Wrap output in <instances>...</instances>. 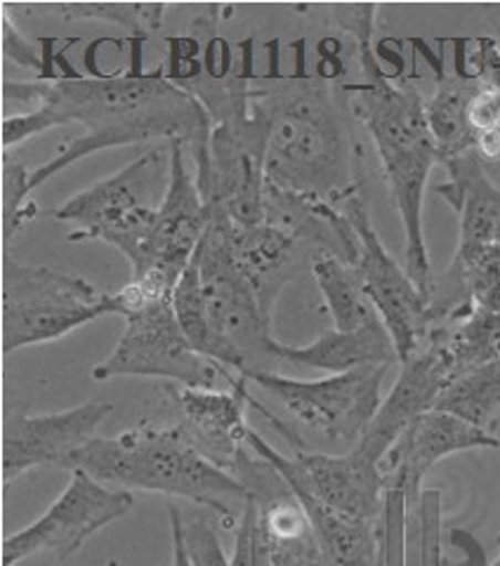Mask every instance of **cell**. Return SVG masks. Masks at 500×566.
Listing matches in <instances>:
<instances>
[{"label": "cell", "mask_w": 500, "mask_h": 566, "mask_svg": "<svg viewBox=\"0 0 500 566\" xmlns=\"http://www.w3.org/2000/svg\"><path fill=\"white\" fill-rule=\"evenodd\" d=\"M131 66L121 74H100L87 57L91 76H81L66 62V48L58 52L64 76L29 83H3L6 102L31 104L33 109L6 120V137L22 145L33 135L79 123L83 135L60 147L43 166L29 172L33 193L52 177L102 149H116L156 137L183 139L194 156V172L208 166L212 123L201 102L177 85L166 66L142 69V35L131 43Z\"/></svg>", "instance_id": "cell-1"}, {"label": "cell", "mask_w": 500, "mask_h": 566, "mask_svg": "<svg viewBox=\"0 0 500 566\" xmlns=\"http://www.w3.org/2000/svg\"><path fill=\"white\" fill-rule=\"evenodd\" d=\"M270 50V76L253 83V114L264 133V187L341 208L360 193L352 102L329 76L308 74L302 41L295 43L291 76L277 66V43Z\"/></svg>", "instance_id": "cell-2"}, {"label": "cell", "mask_w": 500, "mask_h": 566, "mask_svg": "<svg viewBox=\"0 0 500 566\" xmlns=\"http://www.w3.org/2000/svg\"><path fill=\"white\" fill-rule=\"evenodd\" d=\"M356 50L364 83L347 87L352 109L373 139L392 201L399 210L406 243L404 268L420 293L430 300L435 274L423 232V201L427 180L433 168L441 164V156L427 126L425 97L414 85L389 81L371 41L356 43Z\"/></svg>", "instance_id": "cell-3"}, {"label": "cell", "mask_w": 500, "mask_h": 566, "mask_svg": "<svg viewBox=\"0 0 500 566\" xmlns=\"http://www.w3.org/2000/svg\"><path fill=\"white\" fill-rule=\"evenodd\" d=\"M71 470H85L114 489L177 495L216 512L227 528L237 526L231 501L248 499L237 476L196 451L180 424H139L116 437H95L71 458Z\"/></svg>", "instance_id": "cell-4"}, {"label": "cell", "mask_w": 500, "mask_h": 566, "mask_svg": "<svg viewBox=\"0 0 500 566\" xmlns=\"http://www.w3.org/2000/svg\"><path fill=\"white\" fill-rule=\"evenodd\" d=\"M210 208V206H208ZM194 262L201 274L204 297L212 324L243 359V376L270 374L277 364L272 312L262 305L253 283L241 270L235 251V222L220 208H210V224L196 248Z\"/></svg>", "instance_id": "cell-5"}, {"label": "cell", "mask_w": 500, "mask_h": 566, "mask_svg": "<svg viewBox=\"0 0 500 566\" xmlns=\"http://www.w3.org/2000/svg\"><path fill=\"white\" fill-rule=\"evenodd\" d=\"M118 316L114 295L55 268L3 258V352L60 340L102 316Z\"/></svg>", "instance_id": "cell-6"}, {"label": "cell", "mask_w": 500, "mask_h": 566, "mask_svg": "<svg viewBox=\"0 0 500 566\" xmlns=\"http://www.w3.org/2000/svg\"><path fill=\"white\" fill-rule=\"evenodd\" d=\"M91 376L100 382L121 376L164 378L191 389H216L220 376L235 378L189 345L177 324L173 300L125 316L116 347L91 370Z\"/></svg>", "instance_id": "cell-7"}, {"label": "cell", "mask_w": 500, "mask_h": 566, "mask_svg": "<svg viewBox=\"0 0 500 566\" xmlns=\"http://www.w3.org/2000/svg\"><path fill=\"white\" fill-rule=\"evenodd\" d=\"M389 366L356 368L321 380L283 378L274 370L250 378L281 401L300 422L331 444L356 447L381 409V389Z\"/></svg>", "instance_id": "cell-8"}, {"label": "cell", "mask_w": 500, "mask_h": 566, "mask_svg": "<svg viewBox=\"0 0 500 566\" xmlns=\"http://www.w3.org/2000/svg\"><path fill=\"white\" fill-rule=\"evenodd\" d=\"M133 505L131 491L106 486L85 470H71L60 499L39 520L3 541V566H14L33 555L69 559L97 531L128 515Z\"/></svg>", "instance_id": "cell-9"}, {"label": "cell", "mask_w": 500, "mask_h": 566, "mask_svg": "<svg viewBox=\"0 0 500 566\" xmlns=\"http://www.w3.org/2000/svg\"><path fill=\"white\" fill-rule=\"evenodd\" d=\"M341 208L360 241L354 270L362 279L371 305L392 335L399 364H404L414 357L430 333V305L414 279L408 276L406 268L387 253L360 193L350 197Z\"/></svg>", "instance_id": "cell-10"}, {"label": "cell", "mask_w": 500, "mask_h": 566, "mask_svg": "<svg viewBox=\"0 0 500 566\" xmlns=\"http://www.w3.org/2000/svg\"><path fill=\"white\" fill-rule=\"evenodd\" d=\"M248 449L256 455L270 460L291 489L308 491L316 501L329 505L347 517L378 522L383 512L385 474L378 463H373L356 449L343 455L295 451L293 455L279 453L272 444L248 430Z\"/></svg>", "instance_id": "cell-11"}, {"label": "cell", "mask_w": 500, "mask_h": 566, "mask_svg": "<svg viewBox=\"0 0 500 566\" xmlns=\"http://www.w3.org/2000/svg\"><path fill=\"white\" fill-rule=\"evenodd\" d=\"M168 182L170 147H152L118 172L74 193L62 206L50 210L48 216L76 227L69 234V241H100L123 220L164 203Z\"/></svg>", "instance_id": "cell-12"}, {"label": "cell", "mask_w": 500, "mask_h": 566, "mask_svg": "<svg viewBox=\"0 0 500 566\" xmlns=\"http://www.w3.org/2000/svg\"><path fill=\"white\" fill-rule=\"evenodd\" d=\"M114 403L93 399L74 409L43 416H8L3 424V482L31 468L55 465L71 470V458L97 437Z\"/></svg>", "instance_id": "cell-13"}, {"label": "cell", "mask_w": 500, "mask_h": 566, "mask_svg": "<svg viewBox=\"0 0 500 566\" xmlns=\"http://www.w3.org/2000/svg\"><path fill=\"white\" fill-rule=\"evenodd\" d=\"M496 449L500 451V437L489 430H479L449 413L427 411L397 439V444L383 458L381 470L385 484H397L406 491L410 507L420 503L423 480L439 460L462 451Z\"/></svg>", "instance_id": "cell-14"}, {"label": "cell", "mask_w": 500, "mask_h": 566, "mask_svg": "<svg viewBox=\"0 0 500 566\" xmlns=\"http://www.w3.org/2000/svg\"><path fill=\"white\" fill-rule=\"evenodd\" d=\"M451 380V368L444 361L441 352L433 343H423L414 357L402 364L395 387L354 449L381 465L387 451L397 444V439L410 424L435 409L437 397Z\"/></svg>", "instance_id": "cell-15"}, {"label": "cell", "mask_w": 500, "mask_h": 566, "mask_svg": "<svg viewBox=\"0 0 500 566\" xmlns=\"http://www.w3.org/2000/svg\"><path fill=\"white\" fill-rule=\"evenodd\" d=\"M250 380L237 376L229 389H168L175 403L180 406V428L187 439L204 453L210 463L235 474L239 458L246 453L248 428H246V403Z\"/></svg>", "instance_id": "cell-16"}, {"label": "cell", "mask_w": 500, "mask_h": 566, "mask_svg": "<svg viewBox=\"0 0 500 566\" xmlns=\"http://www.w3.org/2000/svg\"><path fill=\"white\" fill-rule=\"evenodd\" d=\"M170 182L164 203L158 206L152 251L154 270L180 279L210 224V208L187 166V145L170 139Z\"/></svg>", "instance_id": "cell-17"}, {"label": "cell", "mask_w": 500, "mask_h": 566, "mask_svg": "<svg viewBox=\"0 0 500 566\" xmlns=\"http://www.w3.org/2000/svg\"><path fill=\"white\" fill-rule=\"evenodd\" d=\"M444 166L449 170V182L439 185L437 193L458 210L460 239L454 260L462 262L500 245V187L475 151L451 158Z\"/></svg>", "instance_id": "cell-18"}, {"label": "cell", "mask_w": 500, "mask_h": 566, "mask_svg": "<svg viewBox=\"0 0 500 566\" xmlns=\"http://www.w3.org/2000/svg\"><path fill=\"white\" fill-rule=\"evenodd\" d=\"M274 354L279 361L329 370L331 376L368 366L399 364L397 347L381 318L356 331H326L310 345L277 343Z\"/></svg>", "instance_id": "cell-19"}, {"label": "cell", "mask_w": 500, "mask_h": 566, "mask_svg": "<svg viewBox=\"0 0 500 566\" xmlns=\"http://www.w3.org/2000/svg\"><path fill=\"white\" fill-rule=\"evenodd\" d=\"M302 245H310L272 222L235 224V251L262 305L274 314L277 297L302 264Z\"/></svg>", "instance_id": "cell-20"}, {"label": "cell", "mask_w": 500, "mask_h": 566, "mask_svg": "<svg viewBox=\"0 0 500 566\" xmlns=\"http://www.w3.org/2000/svg\"><path fill=\"white\" fill-rule=\"evenodd\" d=\"M460 50L462 45H458V62L454 74L441 71L435 93L425 99L427 126H430L435 137L441 164L475 151V133L470 128L468 112L472 97L481 87V78L462 71Z\"/></svg>", "instance_id": "cell-21"}, {"label": "cell", "mask_w": 500, "mask_h": 566, "mask_svg": "<svg viewBox=\"0 0 500 566\" xmlns=\"http://www.w3.org/2000/svg\"><path fill=\"white\" fill-rule=\"evenodd\" d=\"M293 493L310 520L321 562L326 566H378V534L373 522L335 512L308 491L293 489Z\"/></svg>", "instance_id": "cell-22"}, {"label": "cell", "mask_w": 500, "mask_h": 566, "mask_svg": "<svg viewBox=\"0 0 500 566\" xmlns=\"http://www.w3.org/2000/svg\"><path fill=\"white\" fill-rule=\"evenodd\" d=\"M173 310L177 316V324H180L185 333V338L196 352L201 354V357L216 361L222 368H235L239 376H243L246 366H243L241 354L222 338V333L216 328V324H212V318L208 314L201 274H199V268H196L194 258L173 291Z\"/></svg>", "instance_id": "cell-23"}, {"label": "cell", "mask_w": 500, "mask_h": 566, "mask_svg": "<svg viewBox=\"0 0 500 566\" xmlns=\"http://www.w3.org/2000/svg\"><path fill=\"white\" fill-rule=\"evenodd\" d=\"M310 270L321 295H324L335 331H356L381 318L371 305L354 264L331 253H321L312 260Z\"/></svg>", "instance_id": "cell-24"}, {"label": "cell", "mask_w": 500, "mask_h": 566, "mask_svg": "<svg viewBox=\"0 0 500 566\" xmlns=\"http://www.w3.org/2000/svg\"><path fill=\"white\" fill-rule=\"evenodd\" d=\"M500 409V359L468 370L444 387L435 411L449 413L479 430H489Z\"/></svg>", "instance_id": "cell-25"}, {"label": "cell", "mask_w": 500, "mask_h": 566, "mask_svg": "<svg viewBox=\"0 0 500 566\" xmlns=\"http://www.w3.org/2000/svg\"><path fill=\"white\" fill-rule=\"evenodd\" d=\"M64 20H104L116 22L139 35L164 24L168 6L164 3H62L48 8Z\"/></svg>", "instance_id": "cell-26"}, {"label": "cell", "mask_w": 500, "mask_h": 566, "mask_svg": "<svg viewBox=\"0 0 500 566\" xmlns=\"http://www.w3.org/2000/svg\"><path fill=\"white\" fill-rule=\"evenodd\" d=\"M408 495L397 484H385L383 512L375 522L378 534V566H406V520Z\"/></svg>", "instance_id": "cell-27"}, {"label": "cell", "mask_w": 500, "mask_h": 566, "mask_svg": "<svg viewBox=\"0 0 500 566\" xmlns=\"http://www.w3.org/2000/svg\"><path fill=\"white\" fill-rule=\"evenodd\" d=\"M29 172L22 164L3 166V239L10 243L14 234H20L24 224L41 216L39 206L29 197Z\"/></svg>", "instance_id": "cell-28"}, {"label": "cell", "mask_w": 500, "mask_h": 566, "mask_svg": "<svg viewBox=\"0 0 500 566\" xmlns=\"http://www.w3.org/2000/svg\"><path fill=\"white\" fill-rule=\"evenodd\" d=\"M204 512L206 507L196 510L194 515L183 512V536L191 566H231L222 551L216 524Z\"/></svg>", "instance_id": "cell-29"}, {"label": "cell", "mask_w": 500, "mask_h": 566, "mask_svg": "<svg viewBox=\"0 0 500 566\" xmlns=\"http://www.w3.org/2000/svg\"><path fill=\"white\" fill-rule=\"evenodd\" d=\"M420 566H444L441 545V491L423 489L420 493Z\"/></svg>", "instance_id": "cell-30"}, {"label": "cell", "mask_w": 500, "mask_h": 566, "mask_svg": "<svg viewBox=\"0 0 500 566\" xmlns=\"http://www.w3.org/2000/svg\"><path fill=\"white\" fill-rule=\"evenodd\" d=\"M3 55L14 64L33 69L39 76L45 74V50H39L31 41L24 39L20 29L10 22L6 6H3Z\"/></svg>", "instance_id": "cell-31"}, {"label": "cell", "mask_w": 500, "mask_h": 566, "mask_svg": "<svg viewBox=\"0 0 500 566\" xmlns=\"http://www.w3.org/2000/svg\"><path fill=\"white\" fill-rule=\"evenodd\" d=\"M378 12L375 6H337L335 20L356 43L373 39V17Z\"/></svg>", "instance_id": "cell-32"}, {"label": "cell", "mask_w": 500, "mask_h": 566, "mask_svg": "<svg viewBox=\"0 0 500 566\" xmlns=\"http://www.w3.org/2000/svg\"><path fill=\"white\" fill-rule=\"evenodd\" d=\"M449 543H451L454 551L460 555V559L451 566H489L485 547H481V543L470 534V531L451 528Z\"/></svg>", "instance_id": "cell-33"}, {"label": "cell", "mask_w": 500, "mask_h": 566, "mask_svg": "<svg viewBox=\"0 0 500 566\" xmlns=\"http://www.w3.org/2000/svg\"><path fill=\"white\" fill-rule=\"evenodd\" d=\"M475 64L479 66L477 76L485 83H489L491 87H496V91L500 93V50L491 39L479 41Z\"/></svg>", "instance_id": "cell-34"}, {"label": "cell", "mask_w": 500, "mask_h": 566, "mask_svg": "<svg viewBox=\"0 0 500 566\" xmlns=\"http://www.w3.org/2000/svg\"><path fill=\"white\" fill-rule=\"evenodd\" d=\"M168 522H170V536H173V566H191L185 536H183V510L175 503H168Z\"/></svg>", "instance_id": "cell-35"}, {"label": "cell", "mask_w": 500, "mask_h": 566, "mask_svg": "<svg viewBox=\"0 0 500 566\" xmlns=\"http://www.w3.org/2000/svg\"><path fill=\"white\" fill-rule=\"evenodd\" d=\"M487 168V172L491 175V180L500 187V164H496V166H485Z\"/></svg>", "instance_id": "cell-36"}, {"label": "cell", "mask_w": 500, "mask_h": 566, "mask_svg": "<svg viewBox=\"0 0 500 566\" xmlns=\"http://www.w3.org/2000/svg\"><path fill=\"white\" fill-rule=\"evenodd\" d=\"M298 566H326L321 559H312V562H305V564H298Z\"/></svg>", "instance_id": "cell-37"}, {"label": "cell", "mask_w": 500, "mask_h": 566, "mask_svg": "<svg viewBox=\"0 0 500 566\" xmlns=\"http://www.w3.org/2000/svg\"><path fill=\"white\" fill-rule=\"evenodd\" d=\"M106 566H121L116 559H110V564H106Z\"/></svg>", "instance_id": "cell-38"}, {"label": "cell", "mask_w": 500, "mask_h": 566, "mask_svg": "<svg viewBox=\"0 0 500 566\" xmlns=\"http://www.w3.org/2000/svg\"><path fill=\"white\" fill-rule=\"evenodd\" d=\"M498 545H500V536H498Z\"/></svg>", "instance_id": "cell-39"}]
</instances>
